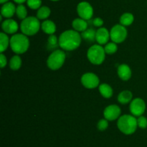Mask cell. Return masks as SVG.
Instances as JSON below:
<instances>
[{"label":"cell","mask_w":147,"mask_h":147,"mask_svg":"<svg viewBox=\"0 0 147 147\" xmlns=\"http://www.w3.org/2000/svg\"><path fill=\"white\" fill-rule=\"evenodd\" d=\"M58 38L60 48L67 51H72L78 48L82 42L81 34L73 29L62 33Z\"/></svg>","instance_id":"cell-1"},{"label":"cell","mask_w":147,"mask_h":147,"mask_svg":"<svg viewBox=\"0 0 147 147\" xmlns=\"http://www.w3.org/2000/svg\"><path fill=\"white\" fill-rule=\"evenodd\" d=\"M30 47L28 36L23 33H16L10 38V48L16 54L20 55L26 53Z\"/></svg>","instance_id":"cell-2"},{"label":"cell","mask_w":147,"mask_h":147,"mask_svg":"<svg viewBox=\"0 0 147 147\" xmlns=\"http://www.w3.org/2000/svg\"><path fill=\"white\" fill-rule=\"evenodd\" d=\"M117 126L121 133L126 135H131L136 132L138 128L137 118L133 115H121L117 120Z\"/></svg>","instance_id":"cell-3"},{"label":"cell","mask_w":147,"mask_h":147,"mask_svg":"<svg viewBox=\"0 0 147 147\" xmlns=\"http://www.w3.org/2000/svg\"><path fill=\"white\" fill-rule=\"evenodd\" d=\"M41 27L40 20L37 17L28 16L27 18L22 20L20 30L22 33L27 36H32L37 34Z\"/></svg>","instance_id":"cell-4"},{"label":"cell","mask_w":147,"mask_h":147,"mask_svg":"<svg viewBox=\"0 0 147 147\" xmlns=\"http://www.w3.org/2000/svg\"><path fill=\"white\" fill-rule=\"evenodd\" d=\"M106 51L104 47L99 44L90 46L87 51V58L93 65H100L106 59Z\"/></svg>","instance_id":"cell-5"},{"label":"cell","mask_w":147,"mask_h":147,"mask_svg":"<svg viewBox=\"0 0 147 147\" xmlns=\"http://www.w3.org/2000/svg\"><path fill=\"white\" fill-rule=\"evenodd\" d=\"M66 54L62 49H56L53 50L47 60V65L51 70L56 71L60 69L65 61Z\"/></svg>","instance_id":"cell-6"},{"label":"cell","mask_w":147,"mask_h":147,"mask_svg":"<svg viewBox=\"0 0 147 147\" xmlns=\"http://www.w3.org/2000/svg\"><path fill=\"white\" fill-rule=\"evenodd\" d=\"M127 36L128 30L126 27H124L121 24H115L110 30L111 40L117 44L125 41Z\"/></svg>","instance_id":"cell-7"},{"label":"cell","mask_w":147,"mask_h":147,"mask_svg":"<svg viewBox=\"0 0 147 147\" xmlns=\"http://www.w3.org/2000/svg\"><path fill=\"white\" fill-rule=\"evenodd\" d=\"M80 82L84 87L89 89H95L100 85L99 77L93 72H87L83 74Z\"/></svg>","instance_id":"cell-8"},{"label":"cell","mask_w":147,"mask_h":147,"mask_svg":"<svg viewBox=\"0 0 147 147\" xmlns=\"http://www.w3.org/2000/svg\"><path fill=\"white\" fill-rule=\"evenodd\" d=\"M146 102L143 99L140 97L133 99L129 105L131 114L135 117H139L143 115V114L146 111Z\"/></svg>","instance_id":"cell-9"},{"label":"cell","mask_w":147,"mask_h":147,"mask_svg":"<svg viewBox=\"0 0 147 147\" xmlns=\"http://www.w3.org/2000/svg\"><path fill=\"white\" fill-rule=\"evenodd\" d=\"M77 12L79 17L85 20H89L93 17L94 10L89 2L86 1L78 3L77 6Z\"/></svg>","instance_id":"cell-10"},{"label":"cell","mask_w":147,"mask_h":147,"mask_svg":"<svg viewBox=\"0 0 147 147\" xmlns=\"http://www.w3.org/2000/svg\"><path fill=\"white\" fill-rule=\"evenodd\" d=\"M121 109L117 105H108L103 110V116L104 118L109 121H114L118 120L121 117Z\"/></svg>","instance_id":"cell-11"},{"label":"cell","mask_w":147,"mask_h":147,"mask_svg":"<svg viewBox=\"0 0 147 147\" xmlns=\"http://www.w3.org/2000/svg\"><path fill=\"white\" fill-rule=\"evenodd\" d=\"M1 29L3 32L8 35H14L19 30V24L17 22L13 19H5L1 22Z\"/></svg>","instance_id":"cell-12"},{"label":"cell","mask_w":147,"mask_h":147,"mask_svg":"<svg viewBox=\"0 0 147 147\" xmlns=\"http://www.w3.org/2000/svg\"><path fill=\"white\" fill-rule=\"evenodd\" d=\"M110 37V32L106 27H99L96 30V41L99 45H106L109 43Z\"/></svg>","instance_id":"cell-13"},{"label":"cell","mask_w":147,"mask_h":147,"mask_svg":"<svg viewBox=\"0 0 147 147\" xmlns=\"http://www.w3.org/2000/svg\"><path fill=\"white\" fill-rule=\"evenodd\" d=\"M16 9L15 4L11 1L4 3L1 7V15L6 19L11 18L16 14Z\"/></svg>","instance_id":"cell-14"},{"label":"cell","mask_w":147,"mask_h":147,"mask_svg":"<svg viewBox=\"0 0 147 147\" xmlns=\"http://www.w3.org/2000/svg\"><path fill=\"white\" fill-rule=\"evenodd\" d=\"M117 73L119 77L123 81L129 80L132 76V71L130 66L126 63L119 65L117 69Z\"/></svg>","instance_id":"cell-15"},{"label":"cell","mask_w":147,"mask_h":147,"mask_svg":"<svg viewBox=\"0 0 147 147\" xmlns=\"http://www.w3.org/2000/svg\"><path fill=\"white\" fill-rule=\"evenodd\" d=\"M72 27L73 30L78 33H83L85 30L88 29V22L87 20H85L83 19L78 17L73 20L72 22Z\"/></svg>","instance_id":"cell-16"},{"label":"cell","mask_w":147,"mask_h":147,"mask_svg":"<svg viewBox=\"0 0 147 147\" xmlns=\"http://www.w3.org/2000/svg\"><path fill=\"white\" fill-rule=\"evenodd\" d=\"M41 29L45 33L50 35L55 34L56 32V24L52 20H44L41 23Z\"/></svg>","instance_id":"cell-17"},{"label":"cell","mask_w":147,"mask_h":147,"mask_svg":"<svg viewBox=\"0 0 147 147\" xmlns=\"http://www.w3.org/2000/svg\"><path fill=\"white\" fill-rule=\"evenodd\" d=\"M117 99L119 103L126 105L133 100V93L130 90H123L119 94Z\"/></svg>","instance_id":"cell-18"},{"label":"cell","mask_w":147,"mask_h":147,"mask_svg":"<svg viewBox=\"0 0 147 147\" xmlns=\"http://www.w3.org/2000/svg\"><path fill=\"white\" fill-rule=\"evenodd\" d=\"M98 90L101 96L104 98H106V99H109L113 95V88L109 84H100L98 86Z\"/></svg>","instance_id":"cell-19"},{"label":"cell","mask_w":147,"mask_h":147,"mask_svg":"<svg viewBox=\"0 0 147 147\" xmlns=\"http://www.w3.org/2000/svg\"><path fill=\"white\" fill-rule=\"evenodd\" d=\"M22 63V60L21 57L19 55L16 54L10 59L9 66L11 70L17 71L21 68Z\"/></svg>","instance_id":"cell-20"},{"label":"cell","mask_w":147,"mask_h":147,"mask_svg":"<svg viewBox=\"0 0 147 147\" xmlns=\"http://www.w3.org/2000/svg\"><path fill=\"white\" fill-rule=\"evenodd\" d=\"M51 14V10L47 6H42L37 10V17L40 20H46Z\"/></svg>","instance_id":"cell-21"},{"label":"cell","mask_w":147,"mask_h":147,"mask_svg":"<svg viewBox=\"0 0 147 147\" xmlns=\"http://www.w3.org/2000/svg\"><path fill=\"white\" fill-rule=\"evenodd\" d=\"M134 21V16L133 14L130 12H125L121 16L120 20V24L123 25L124 27H127V26L131 25L133 24Z\"/></svg>","instance_id":"cell-22"},{"label":"cell","mask_w":147,"mask_h":147,"mask_svg":"<svg viewBox=\"0 0 147 147\" xmlns=\"http://www.w3.org/2000/svg\"><path fill=\"white\" fill-rule=\"evenodd\" d=\"M0 46H1V53L6 51L9 46H10V38L7 33L1 32L0 33Z\"/></svg>","instance_id":"cell-23"},{"label":"cell","mask_w":147,"mask_h":147,"mask_svg":"<svg viewBox=\"0 0 147 147\" xmlns=\"http://www.w3.org/2000/svg\"><path fill=\"white\" fill-rule=\"evenodd\" d=\"M96 30H95L94 29L88 28L84 32L81 33L82 38L85 39L88 41H93V40H96Z\"/></svg>","instance_id":"cell-24"},{"label":"cell","mask_w":147,"mask_h":147,"mask_svg":"<svg viewBox=\"0 0 147 147\" xmlns=\"http://www.w3.org/2000/svg\"><path fill=\"white\" fill-rule=\"evenodd\" d=\"M16 14L20 20H24L27 18V7L24 4H18L16 9Z\"/></svg>","instance_id":"cell-25"},{"label":"cell","mask_w":147,"mask_h":147,"mask_svg":"<svg viewBox=\"0 0 147 147\" xmlns=\"http://www.w3.org/2000/svg\"><path fill=\"white\" fill-rule=\"evenodd\" d=\"M104 50L106 51V54L112 55L116 53L118 50V46L117 43L114 42H109L104 46Z\"/></svg>","instance_id":"cell-26"},{"label":"cell","mask_w":147,"mask_h":147,"mask_svg":"<svg viewBox=\"0 0 147 147\" xmlns=\"http://www.w3.org/2000/svg\"><path fill=\"white\" fill-rule=\"evenodd\" d=\"M27 5L30 9L37 10L42 7V0H27Z\"/></svg>","instance_id":"cell-27"},{"label":"cell","mask_w":147,"mask_h":147,"mask_svg":"<svg viewBox=\"0 0 147 147\" xmlns=\"http://www.w3.org/2000/svg\"><path fill=\"white\" fill-rule=\"evenodd\" d=\"M47 43H48L49 47L54 48H56L57 46H59V38H57V37L55 34L50 35H49Z\"/></svg>","instance_id":"cell-28"},{"label":"cell","mask_w":147,"mask_h":147,"mask_svg":"<svg viewBox=\"0 0 147 147\" xmlns=\"http://www.w3.org/2000/svg\"><path fill=\"white\" fill-rule=\"evenodd\" d=\"M109 127V120H106V118H102L97 123V128L100 131H104Z\"/></svg>","instance_id":"cell-29"},{"label":"cell","mask_w":147,"mask_h":147,"mask_svg":"<svg viewBox=\"0 0 147 147\" xmlns=\"http://www.w3.org/2000/svg\"><path fill=\"white\" fill-rule=\"evenodd\" d=\"M138 127L142 129H145L147 128V118L144 115L138 117L137 118Z\"/></svg>","instance_id":"cell-30"},{"label":"cell","mask_w":147,"mask_h":147,"mask_svg":"<svg viewBox=\"0 0 147 147\" xmlns=\"http://www.w3.org/2000/svg\"><path fill=\"white\" fill-rule=\"evenodd\" d=\"M103 19L100 18V17H96L93 20V24L96 27H101L103 25Z\"/></svg>","instance_id":"cell-31"},{"label":"cell","mask_w":147,"mask_h":147,"mask_svg":"<svg viewBox=\"0 0 147 147\" xmlns=\"http://www.w3.org/2000/svg\"><path fill=\"white\" fill-rule=\"evenodd\" d=\"M7 64V59L5 55L3 53H1L0 54V66L1 69L5 67Z\"/></svg>","instance_id":"cell-32"},{"label":"cell","mask_w":147,"mask_h":147,"mask_svg":"<svg viewBox=\"0 0 147 147\" xmlns=\"http://www.w3.org/2000/svg\"><path fill=\"white\" fill-rule=\"evenodd\" d=\"M13 1L17 4H23L24 2H27V0H13Z\"/></svg>","instance_id":"cell-33"},{"label":"cell","mask_w":147,"mask_h":147,"mask_svg":"<svg viewBox=\"0 0 147 147\" xmlns=\"http://www.w3.org/2000/svg\"><path fill=\"white\" fill-rule=\"evenodd\" d=\"M8 1H9V0H0V3H1V4L8 2Z\"/></svg>","instance_id":"cell-34"},{"label":"cell","mask_w":147,"mask_h":147,"mask_svg":"<svg viewBox=\"0 0 147 147\" xmlns=\"http://www.w3.org/2000/svg\"><path fill=\"white\" fill-rule=\"evenodd\" d=\"M50 1H60V0H50Z\"/></svg>","instance_id":"cell-35"}]
</instances>
